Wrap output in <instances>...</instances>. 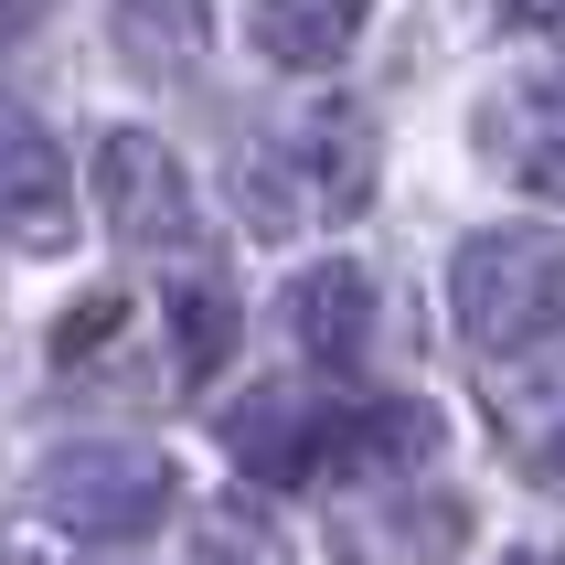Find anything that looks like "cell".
<instances>
[{
  "instance_id": "6da1fadb",
  "label": "cell",
  "mask_w": 565,
  "mask_h": 565,
  "mask_svg": "<svg viewBox=\"0 0 565 565\" xmlns=\"http://www.w3.org/2000/svg\"><path fill=\"white\" fill-rule=\"evenodd\" d=\"M235 192H246V224L256 235H310V224H342L374 203V118L363 107H310L288 118L278 139H256L235 160Z\"/></svg>"
},
{
  "instance_id": "7a4b0ae2",
  "label": "cell",
  "mask_w": 565,
  "mask_h": 565,
  "mask_svg": "<svg viewBox=\"0 0 565 565\" xmlns=\"http://www.w3.org/2000/svg\"><path fill=\"white\" fill-rule=\"evenodd\" d=\"M448 310H459V342L480 363H512V352L555 342V224H491L459 246L448 267Z\"/></svg>"
},
{
  "instance_id": "3957f363",
  "label": "cell",
  "mask_w": 565,
  "mask_h": 565,
  "mask_svg": "<svg viewBox=\"0 0 565 565\" xmlns=\"http://www.w3.org/2000/svg\"><path fill=\"white\" fill-rule=\"evenodd\" d=\"M32 512L64 523V534H86V544H128L171 512V459L128 448V438H75L32 470Z\"/></svg>"
},
{
  "instance_id": "277c9868",
  "label": "cell",
  "mask_w": 565,
  "mask_h": 565,
  "mask_svg": "<svg viewBox=\"0 0 565 565\" xmlns=\"http://www.w3.org/2000/svg\"><path fill=\"white\" fill-rule=\"evenodd\" d=\"M224 448H235V470H256V480H320V470H342V459H363V416L331 406L320 374H299V384L235 395Z\"/></svg>"
},
{
  "instance_id": "5b68a950",
  "label": "cell",
  "mask_w": 565,
  "mask_h": 565,
  "mask_svg": "<svg viewBox=\"0 0 565 565\" xmlns=\"http://www.w3.org/2000/svg\"><path fill=\"white\" fill-rule=\"evenodd\" d=\"M96 214H107L118 246H192V235H203L182 160L160 150L150 128H107V139H96Z\"/></svg>"
},
{
  "instance_id": "8992f818",
  "label": "cell",
  "mask_w": 565,
  "mask_h": 565,
  "mask_svg": "<svg viewBox=\"0 0 565 565\" xmlns=\"http://www.w3.org/2000/svg\"><path fill=\"white\" fill-rule=\"evenodd\" d=\"M288 342L310 352L320 374H352L363 342H374V278H363L352 256H320L310 278L288 288Z\"/></svg>"
},
{
  "instance_id": "52a82bcc",
  "label": "cell",
  "mask_w": 565,
  "mask_h": 565,
  "mask_svg": "<svg viewBox=\"0 0 565 565\" xmlns=\"http://www.w3.org/2000/svg\"><path fill=\"white\" fill-rule=\"evenodd\" d=\"M0 224L22 256H64L75 235V192H64V150L43 128H0Z\"/></svg>"
},
{
  "instance_id": "ba28073f",
  "label": "cell",
  "mask_w": 565,
  "mask_h": 565,
  "mask_svg": "<svg viewBox=\"0 0 565 565\" xmlns=\"http://www.w3.org/2000/svg\"><path fill=\"white\" fill-rule=\"evenodd\" d=\"M374 22V0H246V32L256 54L288 64V75H320V64H342Z\"/></svg>"
},
{
  "instance_id": "9c48e42d",
  "label": "cell",
  "mask_w": 565,
  "mask_h": 565,
  "mask_svg": "<svg viewBox=\"0 0 565 565\" xmlns=\"http://www.w3.org/2000/svg\"><path fill=\"white\" fill-rule=\"evenodd\" d=\"M480 395H491V427L523 459V480H544L555 470V342L512 352V363H480Z\"/></svg>"
},
{
  "instance_id": "30bf717a",
  "label": "cell",
  "mask_w": 565,
  "mask_h": 565,
  "mask_svg": "<svg viewBox=\"0 0 565 565\" xmlns=\"http://www.w3.org/2000/svg\"><path fill=\"white\" fill-rule=\"evenodd\" d=\"M118 54L139 75H192L214 54V0H118Z\"/></svg>"
},
{
  "instance_id": "8fae6325",
  "label": "cell",
  "mask_w": 565,
  "mask_h": 565,
  "mask_svg": "<svg viewBox=\"0 0 565 565\" xmlns=\"http://www.w3.org/2000/svg\"><path fill=\"white\" fill-rule=\"evenodd\" d=\"M480 150L502 160L523 192H555V86H544V75H523V86L480 118Z\"/></svg>"
},
{
  "instance_id": "7c38bea8",
  "label": "cell",
  "mask_w": 565,
  "mask_h": 565,
  "mask_svg": "<svg viewBox=\"0 0 565 565\" xmlns=\"http://www.w3.org/2000/svg\"><path fill=\"white\" fill-rule=\"evenodd\" d=\"M160 320H171V363H182V384H214L224 363H235V288H224V278H171Z\"/></svg>"
},
{
  "instance_id": "4fadbf2b",
  "label": "cell",
  "mask_w": 565,
  "mask_h": 565,
  "mask_svg": "<svg viewBox=\"0 0 565 565\" xmlns=\"http://www.w3.org/2000/svg\"><path fill=\"white\" fill-rule=\"evenodd\" d=\"M203 565H278V544H267L256 512H214L203 523Z\"/></svg>"
},
{
  "instance_id": "5bb4252c",
  "label": "cell",
  "mask_w": 565,
  "mask_h": 565,
  "mask_svg": "<svg viewBox=\"0 0 565 565\" xmlns=\"http://www.w3.org/2000/svg\"><path fill=\"white\" fill-rule=\"evenodd\" d=\"M555 11L565 0H512V22H534V32H555Z\"/></svg>"
},
{
  "instance_id": "9a60e30c",
  "label": "cell",
  "mask_w": 565,
  "mask_h": 565,
  "mask_svg": "<svg viewBox=\"0 0 565 565\" xmlns=\"http://www.w3.org/2000/svg\"><path fill=\"white\" fill-rule=\"evenodd\" d=\"M502 565H555V555H544V544H523V555H502Z\"/></svg>"
},
{
  "instance_id": "2e32d148",
  "label": "cell",
  "mask_w": 565,
  "mask_h": 565,
  "mask_svg": "<svg viewBox=\"0 0 565 565\" xmlns=\"http://www.w3.org/2000/svg\"><path fill=\"white\" fill-rule=\"evenodd\" d=\"M0 565H43V555H0Z\"/></svg>"
}]
</instances>
